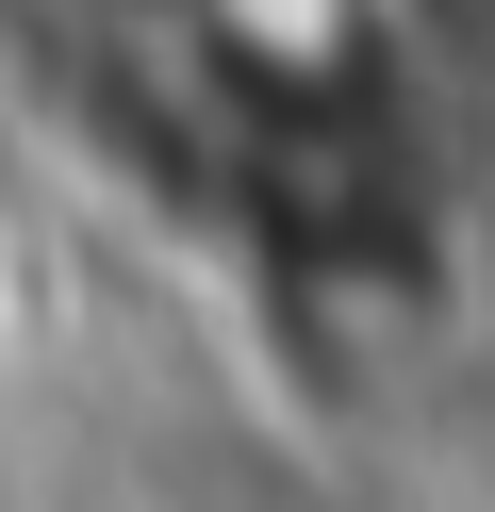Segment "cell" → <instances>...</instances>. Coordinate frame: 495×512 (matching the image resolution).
<instances>
[{
    "mask_svg": "<svg viewBox=\"0 0 495 512\" xmlns=\"http://www.w3.org/2000/svg\"><path fill=\"white\" fill-rule=\"evenodd\" d=\"M0 331H17V281H0Z\"/></svg>",
    "mask_w": 495,
    "mask_h": 512,
    "instance_id": "6da1fadb",
    "label": "cell"
}]
</instances>
